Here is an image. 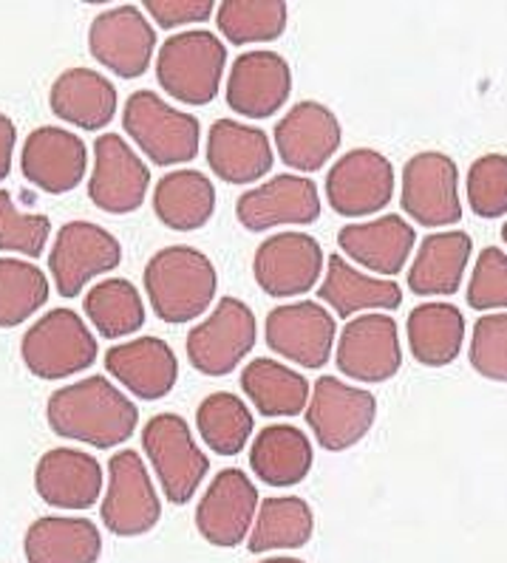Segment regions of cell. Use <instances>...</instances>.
I'll return each instance as SVG.
<instances>
[{"label": "cell", "mask_w": 507, "mask_h": 563, "mask_svg": "<svg viewBox=\"0 0 507 563\" xmlns=\"http://www.w3.org/2000/svg\"><path fill=\"white\" fill-rule=\"evenodd\" d=\"M228 68V48L208 29H190L167 37L156 57V80L181 106L216 100Z\"/></svg>", "instance_id": "3"}, {"label": "cell", "mask_w": 507, "mask_h": 563, "mask_svg": "<svg viewBox=\"0 0 507 563\" xmlns=\"http://www.w3.org/2000/svg\"><path fill=\"white\" fill-rule=\"evenodd\" d=\"M106 368L125 391L145 402L167 397L179 379L176 352L159 338H140L131 343L111 345L106 354Z\"/></svg>", "instance_id": "23"}, {"label": "cell", "mask_w": 507, "mask_h": 563, "mask_svg": "<svg viewBox=\"0 0 507 563\" xmlns=\"http://www.w3.org/2000/svg\"><path fill=\"white\" fill-rule=\"evenodd\" d=\"M289 9L280 0H224L216 9V23L233 46L278 41L287 29Z\"/></svg>", "instance_id": "38"}, {"label": "cell", "mask_w": 507, "mask_h": 563, "mask_svg": "<svg viewBox=\"0 0 507 563\" xmlns=\"http://www.w3.org/2000/svg\"><path fill=\"white\" fill-rule=\"evenodd\" d=\"M467 306L476 312L507 309V255L499 246H485L467 284Z\"/></svg>", "instance_id": "43"}, {"label": "cell", "mask_w": 507, "mask_h": 563, "mask_svg": "<svg viewBox=\"0 0 507 563\" xmlns=\"http://www.w3.org/2000/svg\"><path fill=\"white\" fill-rule=\"evenodd\" d=\"M88 147L77 133L57 125H43L29 133L21 151V170L37 190L63 196L86 179Z\"/></svg>", "instance_id": "22"}, {"label": "cell", "mask_w": 507, "mask_h": 563, "mask_svg": "<svg viewBox=\"0 0 507 563\" xmlns=\"http://www.w3.org/2000/svg\"><path fill=\"white\" fill-rule=\"evenodd\" d=\"M21 357L41 379H66L97 363V338L71 309H52L23 334Z\"/></svg>", "instance_id": "5"}, {"label": "cell", "mask_w": 507, "mask_h": 563, "mask_svg": "<svg viewBox=\"0 0 507 563\" xmlns=\"http://www.w3.org/2000/svg\"><path fill=\"white\" fill-rule=\"evenodd\" d=\"M261 563H304L300 558H287V555H278V558H267V561Z\"/></svg>", "instance_id": "46"}, {"label": "cell", "mask_w": 507, "mask_h": 563, "mask_svg": "<svg viewBox=\"0 0 507 563\" xmlns=\"http://www.w3.org/2000/svg\"><path fill=\"white\" fill-rule=\"evenodd\" d=\"M312 532L315 512L304 498H267L258 504L247 547L253 555L273 550H300V547H307Z\"/></svg>", "instance_id": "35"}, {"label": "cell", "mask_w": 507, "mask_h": 563, "mask_svg": "<svg viewBox=\"0 0 507 563\" xmlns=\"http://www.w3.org/2000/svg\"><path fill=\"white\" fill-rule=\"evenodd\" d=\"M122 264L120 241L100 224L91 221H68L54 239L48 269L54 286L63 298H77L86 284L97 275L117 269Z\"/></svg>", "instance_id": "10"}, {"label": "cell", "mask_w": 507, "mask_h": 563, "mask_svg": "<svg viewBox=\"0 0 507 563\" xmlns=\"http://www.w3.org/2000/svg\"><path fill=\"white\" fill-rule=\"evenodd\" d=\"M23 552L29 563H97L102 555V536L88 518L46 516L26 530Z\"/></svg>", "instance_id": "29"}, {"label": "cell", "mask_w": 507, "mask_h": 563, "mask_svg": "<svg viewBox=\"0 0 507 563\" xmlns=\"http://www.w3.org/2000/svg\"><path fill=\"white\" fill-rule=\"evenodd\" d=\"M34 490L57 510H88L102 493V467L91 453L54 448L34 467Z\"/></svg>", "instance_id": "25"}, {"label": "cell", "mask_w": 507, "mask_h": 563, "mask_svg": "<svg viewBox=\"0 0 507 563\" xmlns=\"http://www.w3.org/2000/svg\"><path fill=\"white\" fill-rule=\"evenodd\" d=\"M275 151L261 128L216 120L208 133V165L228 185H255L273 170Z\"/></svg>", "instance_id": "24"}, {"label": "cell", "mask_w": 507, "mask_h": 563, "mask_svg": "<svg viewBox=\"0 0 507 563\" xmlns=\"http://www.w3.org/2000/svg\"><path fill=\"white\" fill-rule=\"evenodd\" d=\"M304 413L323 451L341 453L368 437L377 419V399L366 388H354L338 377H321L312 385Z\"/></svg>", "instance_id": "8"}, {"label": "cell", "mask_w": 507, "mask_h": 563, "mask_svg": "<svg viewBox=\"0 0 507 563\" xmlns=\"http://www.w3.org/2000/svg\"><path fill=\"white\" fill-rule=\"evenodd\" d=\"M394 196V167L381 151L354 147L329 167L327 201L338 216L363 219L386 210Z\"/></svg>", "instance_id": "13"}, {"label": "cell", "mask_w": 507, "mask_h": 563, "mask_svg": "<svg viewBox=\"0 0 507 563\" xmlns=\"http://www.w3.org/2000/svg\"><path fill=\"white\" fill-rule=\"evenodd\" d=\"M334 334H338V323L323 309V303H315V300L278 306L267 314V325H264L269 349L300 368H323L332 357Z\"/></svg>", "instance_id": "17"}, {"label": "cell", "mask_w": 507, "mask_h": 563, "mask_svg": "<svg viewBox=\"0 0 507 563\" xmlns=\"http://www.w3.org/2000/svg\"><path fill=\"white\" fill-rule=\"evenodd\" d=\"M48 300V278L41 266L21 258H0V329L26 323Z\"/></svg>", "instance_id": "39"}, {"label": "cell", "mask_w": 507, "mask_h": 563, "mask_svg": "<svg viewBox=\"0 0 507 563\" xmlns=\"http://www.w3.org/2000/svg\"><path fill=\"white\" fill-rule=\"evenodd\" d=\"M82 306H86V318L106 340L128 338L140 332L145 323V303H142L140 289L125 278H106L91 286Z\"/></svg>", "instance_id": "36"}, {"label": "cell", "mask_w": 507, "mask_h": 563, "mask_svg": "<svg viewBox=\"0 0 507 563\" xmlns=\"http://www.w3.org/2000/svg\"><path fill=\"white\" fill-rule=\"evenodd\" d=\"M52 221L48 216L21 212L14 207L12 192L0 190V252H18L37 258L46 250Z\"/></svg>", "instance_id": "41"}, {"label": "cell", "mask_w": 507, "mask_h": 563, "mask_svg": "<svg viewBox=\"0 0 507 563\" xmlns=\"http://www.w3.org/2000/svg\"><path fill=\"white\" fill-rule=\"evenodd\" d=\"M88 52L108 71L122 80H136L147 71L156 52V29L147 23L142 9L114 7L97 14L88 29Z\"/></svg>", "instance_id": "14"}, {"label": "cell", "mask_w": 507, "mask_h": 563, "mask_svg": "<svg viewBox=\"0 0 507 563\" xmlns=\"http://www.w3.org/2000/svg\"><path fill=\"white\" fill-rule=\"evenodd\" d=\"M417 232L403 216H381L366 224H346L338 232V246L346 258L361 264L363 269L394 278L403 272L408 255L415 250Z\"/></svg>", "instance_id": "26"}, {"label": "cell", "mask_w": 507, "mask_h": 563, "mask_svg": "<svg viewBox=\"0 0 507 563\" xmlns=\"http://www.w3.org/2000/svg\"><path fill=\"white\" fill-rule=\"evenodd\" d=\"M467 205L480 219H499L507 212V156L487 153L467 170Z\"/></svg>", "instance_id": "40"}, {"label": "cell", "mask_w": 507, "mask_h": 563, "mask_svg": "<svg viewBox=\"0 0 507 563\" xmlns=\"http://www.w3.org/2000/svg\"><path fill=\"white\" fill-rule=\"evenodd\" d=\"M196 428L210 451L219 456H239L253 437L255 419L244 399L230 391H219L201 399Z\"/></svg>", "instance_id": "37"}, {"label": "cell", "mask_w": 507, "mask_h": 563, "mask_svg": "<svg viewBox=\"0 0 507 563\" xmlns=\"http://www.w3.org/2000/svg\"><path fill=\"white\" fill-rule=\"evenodd\" d=\"M14 142H18V128H14L7 113H0V181L12 173Z\"/></svg>", "instance_id": "45"}, {"label": "cell", "mask_w": 507, "mask_h": 563, "mask_svg": "<svg viewBox=\"0 0 507 563\" xmlns=\"http://www.w3.org/2000/svg\"><path fill=\"white\" fill-rule=\"evenodd\" d=\"M408 349L417 363L442 368L454 363L465 343V318L454 303H422L408 314Z\"/></svg>", "instance_id": "34"}, {"label": "cell", "mask_w": 507, "mask_h": 563, "mask_svg": "<svg viewBox=\"0 0 507 563\" xmlns=\"http://www.w3.org/2000/svg\"><path fill=\"white\" fill-rule=\"evenodd\" d=\"M151 187V167L120 133H102L93 142V173L88 179V199L97 210L111 216H131L145 205Z\"/></svg>", "instance_id": "12"}, {"label": "cell", "mask_w": 507, "mask_h": 563, "mask_svg": "<svg viewBox=\"0 0 507 563\" xmlns=\"http://www.w3.org/2000/svg\"><path fill=\"white\" fill-rule=\"evenodd\" d=\"M145 295L154 306L156 318L165 323H190L208 312L219 289L216 266L196 246H165L147 261Z\"/></svg>", "instance_id": "2"}, {"label": "cell", "mask_w": 507, "mask_h": 563, "mask_svg": "<svg viewBox=\"0 0 507 563\" xmlns=\"http://www.w3.org/2000/svg\"><path fill=\"white\" fill-rule=\"evenodd\" d=\"M122 128L154 165H185L199 153L201 125L187 111L167 106L154 91H134L122 111Z\"/></svg>", "instance_id": "4"}, {"label": "cell", "mask_w": 507, "mask_h": 563, "mask_svg": "<svg viewBox=\"0 0 507 563\" xmlns=\"http://www.w3.org/2000/svg\"><path fill=\"white\" fill-rule=\"evenodd\" d=\"M258 490L239 467H228L210 482L208 493L196 507V530L213 547L235 550L247 541L258 510Z\"/></svg>", "instance_id": "16"}, {"label": "cell", "mask_w": 507, "mask_h": 563, "mask_svg": "<svg viewBox=\"0 0 507 563\" xmlns=\"http://www.w3.org/2000/svg\"><path fill=\"white\" fill-rule=\"evenodd\" d=\"M114 82L91 68H68L54 80L48 106L54 117L82 131H100L117 117Z\"/></svg>", "instance_id": "27"}, {"label": "cell", "mask_w": 507, "mask_h": 563, "mask_svg": "<svg viewBox=\"0 0 507 563\" xmlns=\"http://www.w3.org/2000/svg\"><path fill=\"white\" fill-rule=\"evenodd\" d=\"M471 365L482 377L507 383V314H485L476 320L471 338Z\"/></svg>", "instance_id": "42"}, {"label": "cell", "mask_w": 507, "mask_h": 563, "mask_svg": "<svg viewBox=\"0 0 507 563\" xmlns=\"http://www.w3.org/2000/svg\"><path fill=\"white\" fill-rule=\"evenodd\" d=\"M241 227L250 232H267L280 224H315L321 219L318 185L298 173H280L267 185L253 187L235 205Z\"/></svg>", "instance_id": "18"}, {"label": "cell", "mask_w": 507, "mask_h": 563, "mask_svg": "<svg viewBox=\"0 0 507 563\" xmlns=\"http://www.w3.org/2000/svg\"><path fill=\"white\" fill-rule=\"evenodd\" d=\"M318 298L334 309L341 318H352L357 312H394L403 303V289L394 280L368 278L354 269L343 255H329L327 278H323Z\"/></svg>", "instance_id": "30"}, {"label": "cell", "mask_w": 507, "mask_h": 563, "mask_svg": "<svg viewBox=\"0 0 507 563\" xmlns=\"http://www.w3.org/2000/svg\"><path fill=\"white\" fill-rule=\"evenodd\" d=\"M343 140V128L321 102L304 100L275 125V147L280 162L298 173H318L332 159Z\"/></svg>", "instance_id": "21"}, {"label": "cell", "mask_w": 507, "mask_h": 563, "mask_svg": "<svg viewBox=\"0 0 507 563\" xmlns=\"http://www.w3.org/2000/svg\"><path fill=\"white\" fill-rule=\"evenodd\" d=\"M142 7L162 29H179L210 21L216 3L213 0H145Z\"/></svg>", "instance_id": "44"}, {"label": "cell", "mask_w": 507, "mask_h": 563, "mask_svg": "<svg viewBox=\"0 0 507 563\" xmlns=\"http://www.w3.org/2000/svg\"><path fill=\"white\" fill-rule=\"evenodd\" d=\"M474 241L467 232H431L408 269V289L420 298H451L460 292Z\"/></svg>", "instance_id": "28"}, {"label": "cell", "mask_w": 507, "mask_h": 563, "mask_svg": "<svg viewBox=\"0 0 507 563\" xmlns=\"http://www.w3.org/2000/svg\"><path fill=\"white\" fill-rule=\"evenodd\" d=\"M334 363L357 383H386L400 372V332L388 314L368 312L346 323Z\"/></svg>", "instance_id": "20"}, {"label": "cell", "mask_w": 507, "mask_h": 563, "mask_svg": "<svg viewBox=\"0 0 507 563\" xmlns=\"http://www.w3.org/2000/svg\"><path fill=\"white\" fill-rule=\"evenodd\" d=\"M46 419L57 437L111 451L134 437L140 408L108 377H86L54 391L46 405Z\"/></svg>", "instance_id": "1"}, {"label": "cell", "mask_w": 507, "mask_h": 563, "mask_svg": "<svg viewBox=\"0 0 507 563\" xmlns=\"http://www.w3.org/2000/svg\"><path fill=\"white\" fill-rule=\"evenodd\" d=\"M156 219L174 232L201 230L216 212V187L208 173L174 170L165 173L154 187Z\"/></svg>", "instance_id": "32"}, {"label": "cell", "mask_w": 507, "mask_h": 563, "mask_svg": "<svg viewBox=\"0 0 507 563\" xmlns=\"http://www.w3.org/2000/svg\"><path fill=\"white\" fill-rule=\"evenodd\" d=\"M293 93V68L278 52H244L228 74V106L244 120H269Z\"/></svg>", "instance_id": "19"}, {"label": "cell", "mask_w": 507, "mask_h": 563, "mask_svg": "<svg viewBox=\"0 0 507 563\" xmlns=\"http://www.w3.org/2000/svg\"><path fill=\"white\" fill-rule=\"evenodd\" d=\"M258 340L255 314L244 300L221 298L210 318L187 332V360L205 377H228Z\"/></svg>", "instance_id": "7"}, {"label": "cell", "mask_w": 507, "mask_h": 563, "mask_svg": "<svg viewBox=\"0 0 507 563\" xmlns=\"http://www.w3.org/2000/svg\"><path fill=\"white\" fill-rule=\"evenodd\" d=\"M400 205L422 227L460 224V170L440 151L417 153L403 167Z\"/></svg>", "instance_id": "11"}, {"label": "cell", "mask_w": 507, "mask_h": 563, "mask_svg": "<svg viewBox=\"0 0 507 563\" xmlns=\"http://www.w3.org/2000/svg\"><path fill=\"white\" fill-rule=\"evenodd\" d=\"M315 462L312 442L295 424H269L255 437L250 467L269 487H293L309 476Z\"/></svg>", "instance_id": "31"}, {"label": "cell", "mask_w": 507, "mask_h": 563, "mask_svg": "<svg viewBox=\"0 0 507 563\" xmlns=\"http://www.w3.org/2000/svg\"><path fill=\"white\" fill-rule=\"evenodd\" d=\"M255 284L269 298H298L323 275V246L307 232H275L255 250Z\"/></svg>", "instance_id": "15"}, {"label": "cell", "mask_w": 507, "mask_h": 563, "mask_svg": "<svg viewBox=\"0 0 507 563\" xmlns=\"http://www.w3.org/2000/svg\"><path fill=\"white\" fill-rule=\"evenodd\" d=\"M502 239H505V244H507V221H505V227H502Z\"/></svg>", "instance_id": "47"}, {"label": "cell", "mask_w": 507, "mask_h": 563, "mask_svg": "<svg viewBox=\"0 0 507 563\" xmlns=\"http://www.w3.org/2000/svg\"><path fill=\"white\" fill-rule=\"evenodd\" d=\"M142 448L154 464L167 501H190L210 471V459L196 444L190 424L179 413H156L142 428Z\"/></svg>", "instance_id": "6"}, {"label": "cell", "mask_w": 507, "mask_h": 563, "mask_svg": "<svg viewBox=\"0 0 507 563\" xmlns=\"http://www.w3.org/2000/svg\"><path fill=\"white\" fill-rule=\"evenodd\" d=\"M100 516L108 532L120 538L145 536L159 523V493L136 451H120L108 462V493Z\"/></svg>", "instance_id": "9"}, {"label": "cell", "mask_w": 507, "mask_h": 563, "mask_svg": "<svg viewBox=\"0 0 507 563\" xmlns=\"http://www.w3.org/2000/svg\"><path fill=\"white\" fill-rule=\"evenodd\" d=\"M241 391L261 417H298L307 411L312 385L295 368L273 357H255L241 372Z\"/></svg>", "instance_id": "33"}]
</instances>
